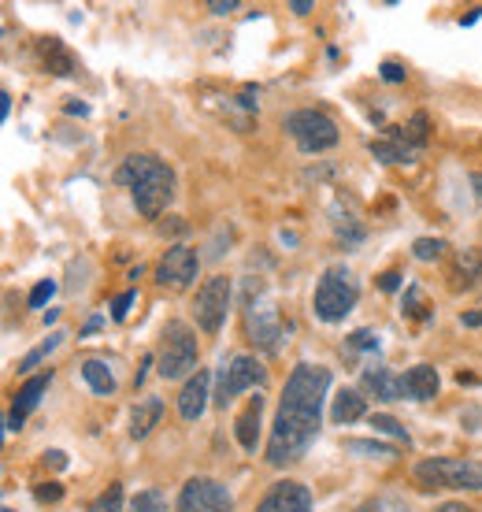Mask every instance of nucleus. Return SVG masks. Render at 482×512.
<instances>
[{
    "mask_svg": "<svg viewBox=\"0 0 482 512\" xmlns=\"http://www.w3.org/2000/svg\"><path fill=\"white\" fill-rule=\"evenodd\" d=\"M364 386H368L375 397H382V401H401V397L408 394L405 379L394 375L390 368H375V372L368 368V372H364Z\"/></svg>",
    "mask_w": 482,
    "mask_h": 512,
    "instance_id": "15",
    "label": "nucleus"
},
{
    "mask_svg": "<svg viewBox=\"0 0 482 512\" xmlns=\"http://www.w3.org/2000/svg\"><path fill=\"white\" fill-rule=\"evenodd\" d=\"M130 512H167V498L160 490H141L138 498L130 501Z\"/></svg>",
    "mask_w": 482,
    "mask_h": 512,
    "instance_id": "26",
    "label": "nucleus"
},
{
    "mask_svg": "<svg viewBox=\"0 0 482 512\" xmlns=\"http://www.w3.org/2000/svg\"><path fill=\"white\" fill-rule=\"evenodd\" d=\"M356 282L349 275L345 264H334V268L323 271V279L316 286V297H312V308L323 323H342L349 312L356 308Z\"/></svg>",
    "mask_w": 482,
    "mask_h": 512,
    "instance_id": "3",
    "label": "nucleus"
},
{
    "mask_svg": "<svg viewBox=\"0 0 482 512\" xmlns=\"http://www.w3.org/2000/svg\"><path fill=\"white\" fill-rule=\"evenodd\" d=\"M49 383H52V372L30 375V379L19 386V394H15V409H12V416H8V431H19V427H23L26 416L38 409V401H41V394L49 390Z\"/></svg>",
    "mask_w": 482,
    "mask_h": 512,
    "instance_id": "13",
    "label": "nucleus"
},
{
    "mask_svg": "<svg viewBox=\"0 0 482 512\" xmlns=\"http://www.w3.org/2000/svg\"><path fill=\"white\" fill-rule=\"evenodd\" d=\"M45 461H52V464H56V468H64V453H60V449H52V453H45Z\"/></svg>",
    "mask_w": 482,
    "mask_h": 512,
    "instance_id": "42",
    "label": "nucleus"
},
{
    "mask_svg": "<svg viewBox=\"0 0 482 512\" xmlns=\"http://www.w3.org/2000/svg\"><path fill=\"white\" fill-rule=\"evenodd\" d=\"M460 323H464V327H479V323H482V312H468V316H460Z\"/></svg>",
    "mask_w": 482,
    "mask_h": 512,
    "instance_id": "40",
    "label": "nucleus"
},
{
    "mask_svg": "<svg viewBox=\"0 0 482 512\" xmlns=\"http://www.w3.org/2000/svg\"><path fill=\"white\" fill-rule=\"evenodd\" d=\"M197 368V334L182 320H171L160 334V375L182 379Z\"/></svg>",
    "mask_w": 482,
    "mask_h": 512,
    "instance_id": "5",
    "label": "nucleus"
},
{
    "mask_svg": "<svg viewBox=\"0 0 482 512\" xmlns=\"http://www.w3.org/2000/svg\"><path fill=\"white\" fill-rule=\"evenodd\" d=\"M379 286L390 294V290H397L401 286V271H386V275H379Z\"/></svg>",
    "mask_w": 482,
    "mask_h": 512,
    "instance_id": "38",
    "label": "nucleus"
},
{
    "mask_svg": "<svg viewBox=\"0 0 482 512\" xmlns=\"http://www.w3.org/2000/svg\"><path fill=\"white\" fill-rule=\"evenodd\" d=\"M249 331H253V342L260 349H267V353H279L282 338L290 334V323H282V316L267 305V301H260V305H253V301H249Z\"/></svg>",
    "mask_w": 482,
    "mask_h": 512,
    "instance_id": "10",
    "label": "nucleus"
},
{
    "mask_svg": "<svg viewBox=\"0 0 482 512\" xmlns=\"http://www.w3.org/2000/svg\"><path fill=\"white\" fill-rule=\"evenodd\" d=\"M471 186H475V193H479V201H482V171L479 175H471Z\"/></svg>",
    "mask_w": 482,
    "mask_h": 512,
    "instance_id": "45",
    "label": "nucleus"
},
{
    "mask_svg": "<svg viewBox=\"0 0 482 512\" xmlns=\"http://www.w3.org/2000/svg\"><path fill=\"white\" fill-rule=\"evenodd\" d=\"M356 512H386V509H382V501H364Z\"/></svg>",
    "mask_w": 482,
    "mask_h": 512,
    "instance_id": "44",
    "label": "nucleus"
},
{
    "mask_svg": "<svg viewBox=\"0 0 482 512\" xmlns=\"http://www.w3.org/2000/svg\"><path fill=\"white\" fill-rule=\"evenodd\" d=\"M482 279V249H460L453 260V286H475Z\"/></svg>",
    "mask_w": 482,
    "mask_h": 512,
    "instance_id": "19",
    "label": "nucleus"
},
{
    "mask_svg": "<svg viewBox=\"0 0 482 512\" xmlns=\"http://www.w3.org/2000/svg\"><path fill=\"white\" fill-rule=\"evenodd\" d=\"M64 338H67V334H64V331H52V334H49V338H45V342H41V346H38V349H30V353H26V357H23V360H19V372H34V368H38L41 360L49 357L52 349L60 346V342H64Z\"/></svg>",
    "mask_w": 482,
    "mask_h": 512,
    "instance_id": "24",
    "label": "nucleus"
},
{
    "mask_svg": "<svg viewBox=\"0 0 482 512\" xmlns=\"http://www.w3.org/2000/svg\"><path fill=\"white\" fill-rule=\"evenodd\" d=\"M349 342H353V349H379V334H375V331H356Z\"/></svg>",
    "mask_w": 482,
    "mask_h": 512,
    "instance_id": "34",
    "label": "nucleus"
},
{
    "mask_svg": "<svg viewBox=\"0 0 482 512\" xmlns=\"http://www.w3.org/2000/svg\"><path fill=\"white\" fill-rule=\"evenodd\" d=\"M382 78H386V82H405V67L397 64V60H386V64H382Z\"/></svg>",
    "mask_w": 482,
    "mask_h": 512,
    "instance_id": "36",
    "label": "nucleus"
},
{
    "mask_svg": "<svg viewBox=\"0 0 482 512\" xmlns=\"http://www.w3.org/2000/svg\"><path fill=\"white\" fill-rule=\"evenodd\" d=\"M390 138L394 141H371V156L382 164H412L416 149H408V141L397 138V127H390Z\"/></svg>",
    "mask_w": 482,
    "mask_h": 512,
    "instance_id": "18",
    "label": "nucleus"
},
{
    "mask_svg": "<svg viewBox=\"0 0 482 512\" xmlns=\"http://www.w3.org/2000/svg\"><path fill=\"white\" fill-rule=\"evenodd\" d=\"M442 253H445L442 238H416V242H412V256H416V260H423V264L438 260Z\"/></svg>",
    "mask_w": 482,
    "mask_h": 512,
    "instance_id": "28",
    "label": "nucleus"
},
{
    "mask_svg": "<svg viewBox=\"0 0 482 512\" xmlns=\"http://www.w3.org/2000/svg\"><path fill=\"white\" fill-rule=\"evenodd\" d=\"M434 512H479V509H471V505H460V501H445V505H438Z\"/></svg>",
    "mask_w": 482,
    "mask_h": 512,
    "instance_id": "39",
    "label": "nucleus"
},
{
    "mask_svg": "<svg viewBox=\"0 0 482 512\" xmlns=\"http://www.w3.org/2000/svg\"><path fill=\"white\" fill-rule=\"evenodd\" d=\"M41 60H45V71H52V75H75V60H71V52L64 49V41L60 38H49L45 45H41Z\"/></svg>",
    "mask_w": 482,
    "mask_h": 512,
    "instance_id": "20",
    "label": "nucleus"
},
{
    "mask_svg": "<svg viewBox=\"0 0 482 512\" xmlns=\"http://www.w3.org/2000/svg\"><path fill=\"white\" fill-rule=\"evenodd\" d=\"M82 375H86V383L93 386V394H115V375L108 372V364H101V360H86L82 364Z\"/></svg>",
    "mask_w": 482,
    "mask_h": 512,
    "instance_id": "23",
    "label": "nucleus"
},
{
    "mask_svg": "<svg viewBox=\"0 0 482 512\" xmlns=\"http://www.w3.org/2000/svg\"><path fill=\"white\" fill-rule=\"evenodd\" d=\"M134 297H138L134 290H127V294L115 297V301H112V316H115V320H127V312H130V305H134Z\"/></svg>",
    "mask_w": 482,
    "mask_h": 512,
    "instance_id": "33",
    "label": "nucleus"
},
{
    "mask_svg": "<svg viewBox=\"0 0 482 512\" xmlns=\"http://www.w3.org/2000/svg\"><path fill=\"white\" fill-rule=\"evenodd\" d=\"M208 383H212V375L197 368L190 375V383L182 386V394H178V412H182V420H201L204 405H208Z\"/></svg>",
    "mask_w": 482,
    "mask_h": 512,
    "instance_id": "14",
    "label": "nucleus"
},
{
    "mask_svg": "<svg viewBox=\"0 0 482 512\" xmlns=\"http://www.w3.org/2000/svg\"><path fill=\"white\" fill-rule=\"evenodd\" d=\"M260 412H264V397H253V401H249V409L238 416V427H234V431H238L241 449H249V453L256 449V427H260Z\"/></svg>",
    "mask_w": 482,
    "mask_h": 512,
    "instance_id": "21",
    "label": "nucleus"
},
{
    "mask_svg": "<svg viewBox=\"0 0 482 512\" xmlns=\"http://www.w3.org/2000/svg\"><path fill=\"white\" fill-rule=\"evenodd\" d=\"M368 412V405H364V397L356 394V390H342V394L334 397V409H330V420L334 423H353L360 420Z\"/></svg>",
    "mask_w": 482,
    "mask_h": 512,
    "instance_id": "22",
    "label": "nucleus"
},
{
    "mask_svg": "<svg viewBox=\"0 0 482 512\" xmlns=\"http://www.w3.org/2000/svg\"><path fill=\"white\" fill-rule=\"evenodd\" d=\"M427 127H431V123H427V116H423V112H419V116H412V123H408V130L405 134H401V130H397V138L401 141H412V145H423V141H427Z\"/></svg>",
    "mask_w": 482,
    "mask_h": 512,
    "instance_id": "30",
    "label": "nucleus"
},
{
    "mask_svg": "<svg viewBox=\"0 0 482 512\" xmlns=\"http://www.w3.org/2000/svg\"><path fill=\"white\" fill-rule=\"evenodd\" d=\"M371 427H375V431H382V435H394L397 442H408V431L394 420V416H382V412H379V416H371Z\"/></svg>",
    "mask_w": 482,
    "mask_h": 512,
    "instance_id": "31",
    "label": "nucleus"
},
{
    "mask_svg": "<svg viewBox=\"0 0 482 512\" xmlns=\"http://www.w3.org/2000/svg\"><path fill=\"white\" fill-rule=\"evenodd\" d=\"M327 390H330V368H323V364H297L293 368V375L286 379V390H282L275 427H271L267 464L286 468V464L305 457L308 446L319 435Z\"/></svg>",
    "mask_w": 482,
    "mask_h": 512,
    "instance_id": "1",
    "label": "nucleus"
},
{
    "mask_svg": "<svg viewBox=\"0 0 482 512\" xmlns=\"http://www.w3.org/2000/svg\"><path fill=\"white\" fill-rule=\"evenodd\" d=\"M286 130H290L293 141H297L305 153H327V149L338 145V123H334L327 112H316V108L290 112V116H286Z\"/></svg>",
    "mask_w": 482,
    "mask_h": 512,
    "instance_id": "6",
    "label": "nucleus"
},
{
    "mask_svg": "<svg viewBox=\"0 0 482 512\" xmlns=\"http://www.w3.org/2000/svg\"><path fill=\"white\" fill-rule=\"evenodd\" d=\"M52 294H56V282H52V279L38 282V286H34V290H30V308L49 305V301H52Z\"/></svg>",
    "mask_w": 482,
    "mask_h": 512,
    "instance_id": "32",
    "label": "nucleus"
},
{
    "mask_svg": "<svg viewBox=\"0 0 482 512\" xmlns=\"http://www.w3.org/2000/svg\"><path fill=\"white\" fill-rule=\"evenodd\" d=\"M193 312H197V323H201L204 334H216L219 327H223V320H227L230 312V279L227 275H216V279H208L197 290V305H193Z\"/></svg>",
    "mask_w": 482,
    "mask_h": 512,
    "instance_id": "8",
    "label": "nucleus"
},
{
    "mask_svg": "<svg viewBox=\"0 0 482 512\" xmlns=\"http://www.w3.org/2000/svg\"><path fill=\"white\" fill-rule=\"evenodd\" d=\"M405 390H408L412 401H431V397H438V372H434L431 364H416V368H408Z\"/></svg>",
    "mask_w": 482,
    "mask_h": 512,
    "instance_id": "16",
    "label": "nucleus"
},
{
    "mask_svg": "<svg viewBox=\"0 0 482 512\" xmlns=\"http://www.w3.org/2000/svg\"><path fill=\"white\" fill-rule=\"evenodd\" d=\"M256 512H312V494H308V487H301V483L282 479V483H275V487L260 498Z\"/></svg>",
    "mask_w": 482,
    "mask_h": 512,
    "instance_id": "12",
    "label": "nucleus"
},
{
    "mask_svg": "<svg viewBox=\"0 0 482 512\" xmlns=\"http://www.w3.org/2000/svg\"><path fill=\"white\" fill-rule=\"evenodd\" d=\"M405 316H412V320H427L431 316V305H427V297H423V290L419 286H412L405 294V308H401Z\"/></svg>",
    "mask_w": 482,
    "mask_h": 512,
    "instance_id": "27",
    "label": "nucleus"
},
{
    "mask_svg": "<svg viewBox=\"0 0 482 512\" xmlns=\"http://www.w3.org/2000/svg\"><path fill=\"white\" fill-rule=\"evenodd\" d=\"M8 112H12V97H8V93H0V119H8Z\"/></svg>",
    "mask_w": 482,
    "mask_h": 512,
    "instance_id": "41",
    "label": "nucleus"
},
{
    "mask_svg": "<svg viewBox=\"0 0 482 512\" xmlns=\"http://www.w3.org/2000/svg\"><path fill=\"white\" fill-rule=\"evenodd\" d=\"M267 379L264 364L256 357H234L230 364H223V372H219V390H216V401L227 409L230 401L241 394V390H253Z\"/></svg>",
    "mask_w": 482,
    "mask_h": 512,
    "instance_id": "9",
    "label": "nucleus"
},
{
    "mask_svg": "<svg viewBox=\"0 0 482 512\" xmlns=\"http://www.w3.org/2000/svg\"><path fill=\"white\" fill-rule=\"evenodd\" d=\"M115 179L134 190V205L145 219H156L175 197V175L171 167L153 153H134L123 160Z\"/></svg>",
    "mask_w": 482,
    "mask_h": 512,
    "instance_id": "2",
    "label": "nucleus"
},
{
    "mask_svg": "<svg viewBox=\"0 0 482 512\" xmlns=\"http://www.w3.org/2000/svg\"><path fill=\"white\" fill-rule=\"evenodd\" d=\"M197 268H201V260H197V253H193L190 245H175V249H167V256L160 260L156 279L164 282V286L186 290V286L197 279Z\"/></svg>",
    "mask_w": 482,
    "mask_h": 512,
    "instance_id": "11",
    "label": "nucleus"
},
{
    "mask_svg": "<svg viewBox=\"0 0 482 512\" xmlns=\"http://www.w3.org/2000/svg\"><path fill=\"white\" fill-rule=\"evenodd\" d=\"M238 8H241L238 0H212V4H208L212 15H230V12H238Z\"/></svg>",
    "mask_w": 482,
    "mask_h": 512,
    "instance_id": "37",
    "label": "nucleus"
},
{
    "mask_svg": "<svg viewBox=\"0 0 482 512\" xmlns=\"http://www.w3.org/2000/svg\"><path fill=\"white\" fill-rule=\"evenodd\" d=\"M178 512H234V498L230 490L219 483V479H208V475H197L186 487L178 490L175 501Z\"/></svg>",
    "mask_w": 482,
    "mask_h": 512,
    "instance_id": "7",
    "label": "nucleus"
},
{
    "mask_svg": "<svg viewBox=\"0 0 482 512\" xmlns=\"http://www.w3.org/2000/svg\"><path fill=\"white\" fill-rule=\"evenodd\" d=\"M160 416H164V401L160 397H145L134 409V416H130V438H149L153 427L160 423Z\"/></svg>",
    "mask_w": 482,
    "mask_h": 512,
    "instance_id": "17",
    "label": "nucleus"
},
{
    "mask_svg": "<svg viewBox=\"0 0 482 512\" xmlns=\"http://www.w3.org/2000/svg\"><path fill=\"white\" fill-rule=\"evenodd\" d=\"M345 449H349V453H364V457H382V461L397 457L394 446H382V442H364V438H353V442H345Z\"/></svg>",
    "mask_w": 482,
    "mask_h": 512,
    "instance_id": "25",
    "label": "nucleus"
},
{
    "mask_svg": "<svg viewBox=\"0 0 482 512\" xmlns=\"http://www.w3.org/2000/svg\"><path fill=\"white\" fill-rule=\"evenodd\" d=\"M89 512H123V487H119V483H112L101 498L89 505Z\"/></svg>",
    "mask_w": 482,
    "mask_h": 512,
    "instance_id": "29",
    "label": "nucleus"
},
{
    "mask_svg": "<svg viewBox=\"0 0 482 512\" xmlns=\"http://www.w3.org/2000/svg\"><path fill=\"white\" fill-rule=\"evenodd\" d=\"M290 8H293L297 15H308V12H312V4H308V0H293Z\"/></svg>",
    "mask_w": 482,
    "mask_h": 512,
    "instance_id": "43",
    "label": "nucleus"
},
{
    "mask_svg": "<svg viewBox=\"0 0 482 512\" xmlns=\"http://www.w3.org/2000/svg\"><path fill=\"white\" fill-rule=\"evenodd\" d=\"M34 498H38L41 505H45V501H60L64 498V487H56V483H41V487L34 490Z\"/></svg>",
    "mask_w": 482,
    "mask_h": 512,
    "instance_id": "35",
    "label": "nucleus"
},
{
    "mask_svg": "<svg viewBox=\"0 0 482 512\" xmlns=\"http://www.w3.org/2000/svg\"><path fill=\"white\" fill-rule=\"evenodd\" d=\"M416 479L423 490H482V464L460 457H431L416 464Z\"/></svg>",
    "mask_w": 482,
    "mask_h": 512,
    "instance_id": "4",
    "label": "nucleus"
}]
</instances>
